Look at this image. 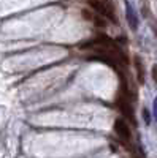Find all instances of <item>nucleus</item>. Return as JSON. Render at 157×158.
<instances>
[{"instance_id":"9","label":"nucleus","mask_w":157,"mask_h":158,"mask_svg":"<svg viewBox=\"0 0 157 158\" xmlns=\"http://www.w3.org/2000/svg\"><path fill=\"white\" fill-rule=\"evenodd\" d=\"M135 158H137V156H135Z\"/></svg>"},{"instance_id":"4","label":"nucleus","mask_w":157,"mask_h":158,"mask_svg":"<svg viewBox=\"0 0 157 158\" xmlns=\"http://www.w3.org/2000/svg\"><path fill=\"white\" fill-rule=\"evenodd\" d=\"M133 67H135V73H137V81H138V84H145L146 71H145V65H143V60H141L138 56L133 57Z\"/></svg>"},{"instance_id":"6","label":"nucleus","mask_w":157,"mask_h":158,"mask_svg":"<svg viewBox=\"0 0 157 158\" xmlns=\"http://www.w3.org/2000/svg\"><path fill=\"white\" fill-rule=\"evenodd\" d=\"M151 76H152V81L155 82V85H157V63L152 67V70H151Z\"/></svg>"},{"instance_id":"1","label":"nucleus","mask_w":157,"mask_h":158,"mask_svg":"<svg viewBox=\"0 0 157 158\" xmlns=\"http://www.w3.org/2000/svg\"><path fill=\"white\" fill-rule=\"evenodd\" d=\"M89 6L92 8V11L95 15H98L100 18H107L110 19L111 22H116L117 18H116V10H114V5L110 3V2H102V0H90L89 2Z\"/></svg>"},{"instance_id":"5","label":"nucleus","mask_w":157,"mask_h":158,"mask_svg":"<svg viewBox=\"0 0 157 158\" xmlns=\"http://www.w3.org/2000/svg\"><path fill=\"white\" fill-rule=\"evenodd\" d=\"M81 16H83V19H86V21H90V22H92V19H94V11H89V10H81Z\"/></svg>"},{"instance_id":"2","label":"nucleus","mask_w":157,"mask_h":158,"mask_svg":"<svg viewBox=\"0 0 157 158\" xmlns=\"http://www.w3.org/2000/svg\"><path fill=\"white\" fill-rule=\"evenodd\" d=\"M116 106H117V109H119V112L122 114V118H124L125 122L129 120L130 123H137L133 104H132V101H130L129 98L119 95V97H117V101H116Z\"/></svg>"},{"instance_id":"3","label":"nucleus","mask_w":157,"mask_h":158,"mask_svg":"<svg viewBox=\"0 0 157 158\" xmlns=\"http://www.w3.org/2000/svg\"><path fill=\"white\" fill-rule=\"evenodd\" d=\"M114 133L125 142L132 141V130H130V125H129V122L124 120L122 117L114 120Z\"/></svg>"},{"instance_id":"8","label":"nucleus","mask_w":157,"mask_h":158,"mask_svg":"<svg viewBox=\"0 0 157 158\" xmlns=\"http://www.w3.org/2000/svg\"><path fill=\"white\" fill-rule=\"evenodd\" d=\"M154 106H155V115H157V100H155V103H154Z\"/></svg>"},{"instance_id":"7","label":"nucleus","mask_w":157,"mask_h":158,"mask_svg":"<svg viewBox=\"0 0 157 158\" xmlns=\"http://www.w3.org/2000/svg\"><path fill=\"white\" fill-rule=\"evenodd\" d=\"M145 120H146V123L151 122V117H149V112L148 111H145Z\"/></svg>"}]
</instances>
